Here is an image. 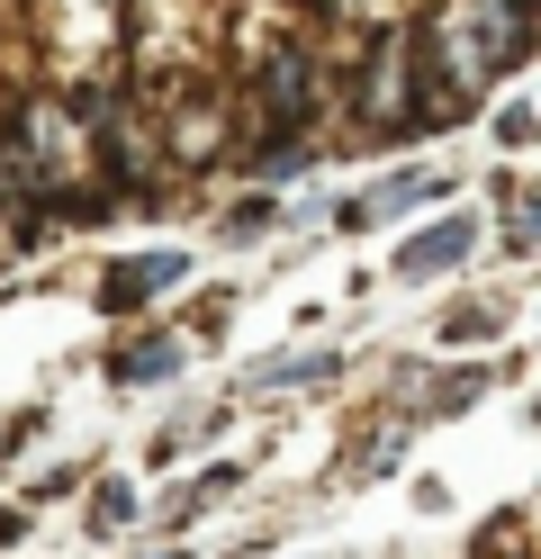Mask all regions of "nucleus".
I'll use <instances>...</instances> for the list:
<instances>
[{
	"mask_svg": "<svg viewBox=\"0 0 541 559\" xmlns=\"http://www.w3.org/2000/svg\"><path fill=\"white\" fill-rule=\"evenodd\" d=\"M180 361H190V343H180L172 325L154 334H127V343H108V389H163V379H180Z\"/></svg>",
	"mask_w": 541,
	"mask_h": 559,
	"instance_id": "obj_5",
	"label": "nucleus"
},
{
	"mask_svg": "<svg viewBox=\"0 0 541 559\" xmlns=\"http://www.w3.org/2000/svg\"><path fill=\"white\" fill-rule=\"evenodd\" d=\"M524 10H532V19H541V0H524Z\"/></svg>",
	"mask_w": 541,
	"mask_h": 559,
	"instance_id": "obj_15",
	"label": "nucleus"
},
{
	"mask_svg": "<svg viewBox=\"0 0 541 559\" xmlns=\"http://www.w3.org/2000/svg\"><path fill=\"white\" fill-rule=\"evenodd\" d=\"M280 217H289V207H280V190H244L226 217H216V235H226V243H252V235H271Z\"/></svg>",
	"mask_w": 541,
	"mask_h": 559,
	"instance_id": "obj_11",
	"label": "nucleus"
},
{
	"mask_svg": "<svg viewBox=\"0 0 541 559\" xmlns=\"http://www.w3.org/2000/svg\"><path fill=\"white\" fill-rule=\"evenodd\" d=\"M451 190H460V171H451V163H397V171H379L371 190L334 199V226H343V235H371V226L415 217V207H443Z\"/></svg>",
	"mask_w": 541,
	"mask_h": 559,
	"instance_id": "obj_2",
	"label": "nucleus"
},
{
	"mask_svg": "<svg viewBox=\"0 0 541 559\" xmlns=\"http://www.w3.org/2000/svg\"><path fill=\"white\" fill-rule=\"evenodd\" d=\"M136 514H144L136 478H99V487H91V506H82V533H91V542H118Z\"/></svg>",
	"mask_w": 541,
	"mask_h": 559,
	"instance_id": "obj_9",
	"label": "nucleus"
},
{
	"mask_svg": "<svg viewBox=\"0 0 541 559\" xmlns=\"http://www.w3.org/2000/svg\"><path fill=\"white\" fill-rule=\"evenodd\" d=\"M144 559H199V550H144Z\"/></svg>",
	"mask_w": 541,
	"mask_h": 559,
	"instance_id": "obj_14",
	"label": "nucleus"
},
{
	"mask_svg": "<svg viewBox=\"0 0 541 559\" xmlns=\"http://www.w3.org/2000/svg\"><path fill=\"white\" fill-rule=\"evenodd\" d=\"M532 425H541V406H532Z\"/></svg>",
	"mask_w": 541,
	"mask_h": 559,
	"instance_id": "obj_16",
	"label": "nucleus"
},
{
	"mask_svg": "<svg viewBox=\"0 0 541 559\" xmlns=\"http://www.w3.org/2000/svg\"><path fill=\"white\" fill-rule=\"evenodd\" d=\"M496 235L505 253H541V181H496Z\"/></svg>",
	"mask_w": 541,
	"mask_h": 559,
	"instance_id": "obj_8",
	"label": "nucleus"
},
{
	"mask_svg": "<svg viewBox=\"0 0 541 559\" xmlns=\"http://www.w3.org/2000/svg\"><path fill=\"white\" fill-rule=\"evenodd\" d=\"M343 353H271V361H244L235 370V397H271V389H334Z\"/></svg>",
	"mask_w": 541,
	"mask_h": 559,
	"instance_id": "obj_6",
	"label": "nucleus"
},
{
	"mask_svg": "<svg viewBox=\"0 0 541 559\" xmlns=\"http://www.w3.org/2000/svg\"><path fill=\"white\" fill-rule=\"evenodd\" d=\"M27 523H36L27 506H0V550H10V542H27Z\"/></svg>",
	"mask_w": 541,
	"mask_h": 559,
	"instance_id": "obj_13",
	"label": "nucleus"
},
{
	"mask_svg": "<svg viewBox=\"0 0 541 559\" xmlns=\"http://www.w3.org/2000/svg\"><path fill=\"white\" fill-rule=\"evenodd\" d=\"M541 135V99H505L496 109V145H532Z\"/></svg>",
	"mask_w": 541,
	"mask_h": 559,
	"instance_id": "obj_12",
	"label": "nucleus"
},
{
	"mask_svg": "<svg viewBox=\"0 0 541 559\" xmlns=\"http://www.w3.org/2000/svg\"><path fill=\"white\" fill-rule=\"evenodd\" d=\"M496 325H505V307H496V298H460V307H443L433 343H443V353H451V343H487Z\"/></svg>",
	"mask_w": 541,
	"mask_h": 559,
	"instance_id": "obj_10",
	"label": "nucleus"
},
{
	"mask_svg": "<svg viewBox=\"0 0 541 559\" xmlns=\"http://www.w3.org/2000/svg\"><path fill=\"white\" fill-rule=\"evenodd\" d=\"M190 280V253H127L118 271H99V317H136V307L172 298Z\"/></svg>",
	"mask_w": 541,
	"mask_h": 559,
	"instance_id": "obj_4",
	"label": "nucleus"
},
{
	"mask_svg": "<svg viewBox=\"0 0 541 559\" xmlns=\"http://www.w3.org/2000/svg\"><path fill=\"white\" fill-rule=\"evenodd\" d=\"M244 478H252L244 461H208V469H199L190 487H172V497L154 506V523H163V533H190L199 514H216V506H226V497H244Z\"/></svg>",
	"mask_w": 541,
	"mask_h": 559,
	"instance_id": "obj_7",
	"label": "nucleus"
},
{
	"mask_svg": "<svg viewBox=\"0 0 541 559\" xmlns=\"http://www.w3.org/2000/svg\"><path fill=\"white\" fill-rule=\"evenodd\" d=\"M469 253H479V217L469 207H451V217H433L424 235H407L397 243V262H388V280H407V289H424V280H451Z\"/></svg>",
	"mask_w": 541,
	"mask_h": 559,
	"instance_id": "obj_3",
	"label": "nucleus"
},
{
	"mask_svg": "<svg viewBox=\"0 0 541 559\" xmlns=\"http://www.w3.org/2000/svg\"><path fill=\"white\" fill-rule=\"evenodd\" d=\"M532 10L524 0H433L424 27H407L415 55V118L424 135H451L479 118V99L532 55Z\"/></svg>",
	"mask_w": 541,
	"mask_h": 559,
	"instance_id": "obj_1",
	"label": "nucleus"
}]
</instances>
